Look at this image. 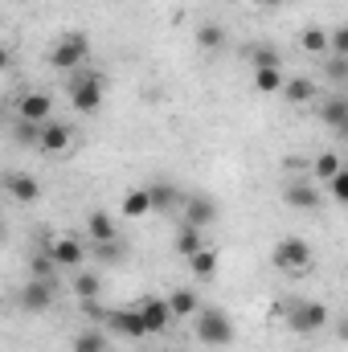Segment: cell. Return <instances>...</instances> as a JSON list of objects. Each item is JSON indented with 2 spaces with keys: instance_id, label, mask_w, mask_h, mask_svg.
Returning a JSON list of instances; mask_svg holds the SVG:
<instances>
[{
  "instance_id": "e0dca14e",
  "label": "cell",
  "mask_w": 348,
  "mask_h": 352,
  "mask_svg": "<svg viewBox=\"0 0 348 352\" xmlns=\"http://www.w3.org/2000/svg\"><path fill=\"white\" fill-rule=\"evenodd\" d=\"M87 234H90V242H115L119 238V230H115V221L102 213V209H94L90 213V221H87Z\"/></svg>"
},
{
  "instance_id": "4fadbf2b",
  "label": "cell",
  "mask_w": 348,
  "mask_h": 352,
  "mask_svg": "<svg viewBox=\"0 0 348 352\" xmlns=\"http://www.w3.org/2000/svg\"><path fill=\"white\" fill-rule=\"evenodd\" d=\"M4 188H8V197L12 201H21V205H33L37 197H41V188H37V180L25 173H8L4 176Z\"/></svg>"
},
{
  "instance_id": "9a60e30c",
  "label": "cell",
  "mask_w": 348,
  "mask_h": 352,
  "mask_svg": "<svg viewBox=\"0 0 348 352\" xmlns=\"http://www.w3.org/2000/svg\"><path fill=\"white\" fill-rule=\"evenodd\" d=\"M70 127L66 123H45L41 127V152H66L70 148Z\"/></svg>"
},
{
  "instance_id": "5b68a950",
  "label": "cell",
  "mask_w": 348,
  "mask_h": 352,
  "mask_svg": "<svg viewBox=\"0 0 348 352\" xmlns=\"http://www.w3.org/2000/svg\"><path fill=\"white\" fill-rule=\"evenodd\" d=\"M274 266L279 270H287V274H299V270H307L312 266V246L303 242V238H283V242H274Z\"/></svg>"
},
{
  "instance_id": "6da1fadb",
  "label": "cell",
  "mask_w": 348,
  "mask_h": 352,
  "mask_svg": "<svg viewBox=\"0 0 348 352\" xmlns=\"http://www.w3.org/2000/svg\"><path fill=\"white\" fill-rule=\"evenodd\" d=\"M279 311H283L287 328L299 332V336H312V332L328 328V307L320 299H291V303H279Z\"/></svg>"
},
{
  "instance_id": "d590c367",
  "label": "cell",
  "mask_w": 348,
  "mask_h": 352,
  "mask_svg": "<svg viewBox=\"0 0 348 352\" xmlns=\"http://www.w3.org/2000/svg\"><path fill=\"white\" fill-rule=\"evenodd\" d=\"M336 336H340V340H345V344H348V316H345V320H340V324H336Z\"/></svg>"
},
{
  "instance_id": "603a6c76",
  "label": "cell",
  "mask_w": 348,
  "mask_h": 352,
  "mask_svg": "<svg viewBox=\"0 0 348 352\" xmlns=\"http://www.w3.org/2000/svg\"><path fill=\"white\" fill-rule=\"evenodd\" d=\"M41 127H45V123H29V119H17V127H12V140H17V144H25V148H33V144L41 148Z\"/></svg>"
},
{
  "instance_id": "e575fe53",
  "label": "cell",
  "mask_w": 348,
  "mask_h": 352,
  "mask_svg": "<svg viewBox=\"0 0 348 352\" xmlns=\"http://www.w3.org/2000/svg\"><path fill=\"white\" fill-rule=\"evenodd\" d=\"M332 54H345V58H348V25L332 29Z\"/></svg>"
},
{
  "instance_id": "5bb4252c",
  "label": "cell",
  "mask_w": 348,
  "mask_h": 352,
  "mask_svg": "<svg viewBox=\"0 0 348 352\" xmlns=\"http://www.w3.org/2000/svg\"><path fill=\"white\" fill-rule=\"evenodd\" d=\"M148 192H152V209H160V213H173V209L184 205V197L176 192V184H168V180H156Z\"/></svg>"
},
{
  "instance_id": "4dcf8cb0",
  "label": "cell",
  "mask_w": 348,
  "mask_h": 352,
  "mask_svg": "<svg viewBox=\"0 0 348 352\" xmlns=\"http://www.w3.org/2000/svg\"><path fill=\"white\" fill-rule=\"evenodd\" d=\"M340 168H345V160H340L336 152H320V156H316V176H320V180H332Z\"/></svg>"
},
{
  "instance_id": "d4e9b609",
  "label": "cell",
  "mask_w": 348,
  "mask_h": 352,
  "mask_svg": "<svg viewBox=\"0 0 348 352\" xmlns=\"http://www.w3.org/2000/svg\"><path fill=\"white\" fill-rule=\"evenodd\" d=\"M54 270H58V258L50 254V246L45 254H29V278H54Z\"/></svg>"
},
{
  "instance_id": "484cf974",
  "label": "cell",
  "mask_w": 348,
  "mask_h": 352,
  "mask_svg": "<svg viewBox=\"0 0 348 352\" xmlns=\"http://www.w3.org/2000/svg\"><path fill=\"white\" fill-rule=\"evenodd\" d=\"M283 94H287V102H312L316 98V82L312 78H291L283 87Z\"/></svg>"
},
{
  "instance_id": "30bf717a",
  "label": "cell",
  "mask_w": 348,
  "mask_h": 352,
  "mask_svg": "<svg viewBox=\"0 0 348 352\" xmlns=\"http://www.w3.org/2000/svg\"><path fill=\"white\" fill-rule=\"evenodd\" d=\"M135 307L144 311V324H148V332H152V336H156V332H164V328L176 320L173 307H168V299H140Z\"/></svg>"
},
{
  "instance_id": "3957f363",
  "label": "cell",
  "mask_w": 348,
  "mask_h": 352,
  "mask_svg": "<svg viewBox=\"0 0 348 352\" xmlns=\"http://www.w3.org/2000/svg\"><path fill=\"white\" fill-rule=\"evenodd\" d=\"M87 54H90L87 33H62V37L54 41V50H50V66H54V70L74 74V70L83 66V58H87Z\"/></svg>"
},
{
  "instance_id": "8fae6325",
  "label": "cell",
  "mask_w": 348,
  "mask_h": 352,
  "mask_svg": "<svg viewBox=\"0 0 348 352\" xmlns=\"http://www.w3.org/2000/svg\"><path fill=\"white\" fill-rule=\"evenodd\" d=\"M50 111H54V102H50V94H41V90L25 94V98L17 102V115H21V119H29V123H45V119H50Z\"/></svg>"
},
{
  "instance_id": "52a82bcc",
  "label": "cell",
  "mask_w": 348,
  "mask_h": 352,
  "mask_svg": "<svg viewBox=\"0 0 348 352\" xmlns=\"http://www.w3.org/2000/svg\"><path fill=\"white\" fill-rule=\"evenodd\" d=\"M21 307L25 311H50L54 307V278H29L25 287H21Z\"/></svg>"
},
{
  "instance_id": "7a4b0ae2",
  "label": "cell",
  "mask_w": 348,
  "mask_h": 352,
  "mask_svg": "<svg viewBox=\"0 0 348 352\" xmlns=\"http://www.w3.org/2000/svg\"><path fill=\"white\" fill-rule=\"evenodd\" d=\"M197 340L209 344V349H226L234 344V320L217 307H201L197 311Z\"/></svg>"
},
{
  "instance_id": "4316f807",
  "label": "cell",
  "mask_w": 348,
  "mask_h": 352,
  "mask_svg": "<svg viewBox=\"0 0 348 352\" xmlns=\"http://www.w3.org/2000/svg\"><path fill=\"white\" fill-rule=\"evenodd\" d=\"M197 45L209 50V54L221 50V45H226V29H221V25H201V29H197Z\"/></svg>"
},
{
  "instance_id": "83f0119b",
  "label": "cell",
  "mask_w": 348,
  "mask_h": 352,
  "mask_svg": "<svg viewBox=\"0 0 348 352\" xmlns=\"http://www.w3.org/2000/svg\"><path fill=\"white\" fill-rule=\"evenodd\" d=\"M324 78L348 87V58H345V54H328V62H324Z\"/></svg>"
},
{
  "instance_id": "2e32d148",
  "label": "cell",
  "mask_w": 348,
  "mask_h": 352,
  "mask_svg": "<svg viewBox=\"0 0 348 352\" xmlns=\"http://www.w3.org/2000/svg\"><path fill=\"white\" fill-rule=\"evenodd\" d=\"M50 254L58 258V266H83V246L74 238H54L50 242Z\"/></svg>"
},
{
  "instance_id": "7402d4cb",
  "label": "cell",
  "mask_w": 348,
  "mask_h": 352,
  "mask_svg": "<svg viewBox=\"0 0 348 352\" xmlns=\"http://www.w3.org/2000/svg\"><path fill=\"white\" fill-rule=\"evenodd\" d=\"M74 352H107V332L102 328H87L74 336Z\"/></svg>"
},
{
  "instance_id": "d6a6232c",
  "label": "cell",
  "mask_w": 348,
  "mask_h": 352,
  "mask_svg": "<svg viewBox=\"0 0 348 352\" xmlns=\"http://www.w3.org/2000/svg\"><path fill=\"white\" fill-rule=\"evenodd\" d=\"M94 258H98V263H123L119 238H115V242H94Z\"/></svg>"
},
{
  "instance_id": "f1b7e54d",
  "label": "cell",
  "mask_w": 348,
  "mask_h": 352,
  "mask_svg": "<svg viewBox=\"0 0 348 352\" xmlns=\"http://www.w3.org/2000/svg\"><path fill=\"white\" fill-rule=\"evenodd\" d=\"M98 291H102L98 270H94V274H74V295H78V299H98Z\"/></svg>"
},
{
  "instance_id": "277c9868",
  "label": "cell",
  "mask_w": 348,
  "mask_h": 352,
  "mask_svg": "<svg viewBox=\"0 0 348 352\" xmlns=\"http://www.w3.org/2000/svg\"><path fill=\"white\" fill-rule=\"evenodd\" d=\"M70 102H74V111L94 115L102 107V74L98 70H78L70 78Z\"/></svg>"
},
{
  "instance_id": "74e56055",
  "label": "cell",
  "mask_w": 348,
  "mask_h": 352,
  "mask_svg": "<svg viewBox=\"0 0 348 352\" xmlns=\"http://www.w3.org/2000/svg\"><path fill=\"white\" fill-rule=\"evenodd\" d=\"M345 168H348V160H345Z\"/></svg>"
},
{
  "instance_id": "8992f818",
  "label": "cell",
  "mask_w": 348,
  "mask_h": 352,
  "mask_svg": "<svg viewBox=\"0 0 348 352\" xmlns=\"http://www.w3.org/2000/svg\"><path fill=\"white\" fill-rule=\"evenodd\" d=\"M107 328L119 332V336H127V340H144V336H152L148 324H144V311H140L135 303H131V307H111V311H107Z\"/></svg>"
},
{
  "instance_id": "1f68e13d",
  "label": "cell",
  "mask_w": 348,
  "mask_h": 352,
  "mask_svg": "<svg viewBox=\"0 0 348 352\" xmlns=\"http://www.w3.org/2000/svg\"><path fill=\"white\" fill-rule=\"evenodd\" d=\"M250 62H254V70H279V54L270 45H254L250 50Z\"/></svg>"
},
{
  "instance_id": "ac0fdd59",
  "label": "cell",
  "mask_w": 348,
  "mask_h": 352,
  "mask_svg": "<svg viewBox=\"0 0 348 352\" xmlns=\"http://www.w3.org/2000/svg\"><path fill=\"white\" fill-rule=\"evenodd\" d=\"M176 250L184 254V258H193L197 250H205V230H197V226H180V234H176Z\"/></svg>"
},
{
  "instance_id": "7c38bea8",
  "label": "cell",
  "mask_w": 348,
  "mask_h": 352,
  "mask_svg": "<svg viewBox=\"0 0 348 352\" xmlns=\"http://www.w3.org/2000/svg\"><path fill=\"white\" fill-rule=\"evenodd\" d=\"M283 201L291 205V209H316L320 205V192H316V184H307V180H291L287 188H283Z\"/></svg>"
},
{
  "instance_id": "9c48e42d",
  "label": "cell",
  "mask_w": 348,
  "mask_h": 352,
  "mask_svg": "<svg viewBox=\"0 0 348 352\" xmlns=\"http://www.w3.org/2000/svg\"><path fill=\"white\" fill-rule=\"evenodd\" d=\"M320 119H324L340 140H348V94H332V98H324Z\"/></svg>"
},
{
  "instance_id": "ffe728a7",
  "label": "cell",
  "mask_w": 348,
  "mask_h": 352,
  "mask_svg": "<svg viewBox=\"0 0 348 352\" xmlns=\"http://www.w3.org/2000/svg\"><path fill=\"white\" fill-rule=\"evenodd\" d=\"M123 213H127V217H148V213H152V192H148V188H131V192L123 197Z\"/></svg>"
},
{
  "instance_id": "836d02e7",
  "label": "cell",
  "mask_w": 348,
  "mask_h": 352,
  "mask_svg": "<svg viewBox=\"0 0 348 352\" xmlns=\"http://www.w3.org/2000/svg\"><path fill=\"white\" fill-rule=\"evenodd\" d=\"M328 188H332V197L340 201V205H348V168H340V173L328 180Z\"/></svg>"
},
{
  "instance_id": "cb8c5ba5",
  "label": "cell",
  "mask_w": 348,
  "mask_h": 352,
  "mask_svg": "<svg viewBox=\"0 0 348 352\" xmlns=\"http://www.w3.org/2000/svg\"><path fill=\"white\" fill-rule=\"evenodd\" d=\"M188 266H193V274H197V278H213V274H217V254L205 246V250H197V254L188 258Z\"/></svg>"
},
{
  "instance_id": "f546056e",
  "label": "cell",
  "mask_w": 348,
  "mask_h": 352,
  "mask_svg": "<svg viewBox=\"0 0 348 352\" xmlns=\"http://www.w3.org/2000/svg\"><path fill=\"white\" fill-rule=\"evenodd\" d=\"M254 87L262 94H274V90L287 87V78H283V70H254Z\"/></svg>"
},
{
  "instance_id": "ba28073f",
  "label": "cell",
  "mask_w": 348,
  "mask_h": 352,
  "mask_svg": "<svg viewBox=\"0 0 348 352\" xmlns=\"http://www.w3.org/2000/svg\"><path fill=\"white\" fill-rule=\"evenodd\" d=\"M184 221H188V226H197V230L213 226V221H217V205H213V197L193 192V197L184 201Z\"/></svg>"
},
{
  "instance_id": "d6986e66",
  "label": "cell",
  "mask_w": 348,
  "mask_h": 352,
  "mask_svg": "<svg viewBox=\"0 0 348 352\" xmlns=\"http://www.w3.org/2000/svg\"><path fill=\"white\" fill-rule=\"evenodd\" d=\"M299 45L307 50V54H332V33H324V29H303L299 33Z\"/></svg>"
},
{
  "instance_id": "8d00e7d4",
  "label": "cell",
  "mask_w": 348,
  "mask_h": 352,
  "mask_svg": "<svg viewBox=\"0 0 348 352\" xmlns=\"http://www.w3.org/2000/svg\"><path fill=\"white\" fill-rule=\"evenodd\" d=\"M250 4H283V0H250Z\"/></svg>"
},
{
  "instance_id": "44dd1931",
  "label": "cell",
  "mask_w": 348,
  "mask_h": 352,
  "mask_svg": "<svg viewBox=\"0 0 348 352\" xmlns=\"http://www.w3.org/2000/svg\"><path fill=\"white\" fill-rule=\"evenodd\" d=\"M168 307H173L176 320H188V316H197V307H201V303H197V295H193L188 287H180V291L168 295Z\"/></svg>"
}]
</instances>
